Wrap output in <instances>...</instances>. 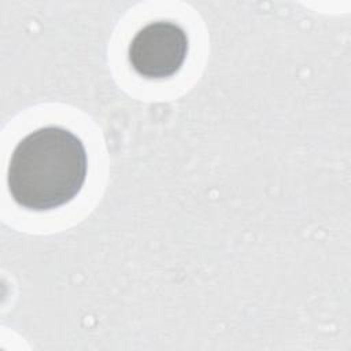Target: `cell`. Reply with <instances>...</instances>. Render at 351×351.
<instances>
[{
	"label": "cell",
	"mask_w": 351,
	"mask_h": 351,
	"mask_svg": "<svg viewBox=\"0 0 351 351\" xmlns=\"http://www.w3.org/2000/svg\"><path fill=\"white\" fill-rule=\"evenodd\" d=\"M86 170L88 158L81 138L62 126H44L16 144L7 184L21 207L48 211L67 204L81 192Z\"/></svg>",
	"instance_id": "cell-1"
},
{
	"label": "cell",
	"mask_w": 351,
	"mask_h": 351,
	"mask_svg": "<svg viewBox=\"0 0 351 351\" xmlns=\"http://www.w3.org/2000/svg\"><path fill=\"white\" fill-rule=\"evenodd\" d=\"M189 49L185 30L170 21H155L132 38L128 58L132 69L145 78H166L184 64Z\"/></svg>",
	"instance_id": "cell-2"
}]
</instances>
